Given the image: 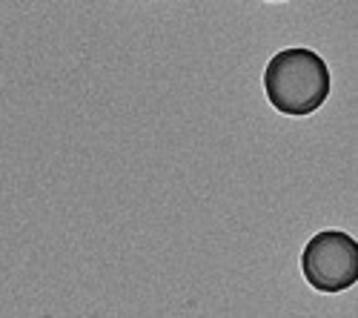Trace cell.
I'll return each mask as SVG.
<instances>
[{"label": "cell", "instance_id": "cell-2", "mask_svg": "<svg viewBox=\"0 0 358 318\" xmlns=\"http://www.w3.org/2000/svg\"><path fill=\"white\" fill-rule=\"evenodd\" d=\"M301 273L318 293H344L358 281V241L344 229H321L301 252Z\"/></svg>", "mask_w": 358, "mask_h": 318}, {"label": "cell", "instance_id": "cell-3", "mask_svg": "<svg viewBox=\"0 0 358 318\" xmlns=\"http://www.w3.org/2000/svg\"><path fill=\"white\" fill-rule=\"evenodd\" d=\"M273 3H284V0H273Z\"/></svg>", "mask_w": 358, "mask_h": 318}, {"label": "cell", "instance_id": "cell-1", "mask_svg": "<svg viewBox=\"0 0 358 318\" xmlns=\"http://www.w3.org/2000/svg\"><path fill=\"white\" fill-rule=\"evenodd\" d=\"M330 66L327 61L307 49V46H289L270 57L264 69V92L275 112L289 115V118H307L318 112L327 98H330Z\"/></svg>", "mask_w": 358, "mask_h": 318}]
</instances>
